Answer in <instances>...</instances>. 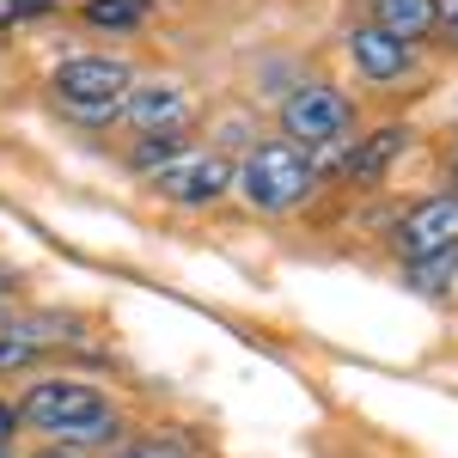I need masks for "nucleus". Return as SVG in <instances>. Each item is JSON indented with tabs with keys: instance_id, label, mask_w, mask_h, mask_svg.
I'll use <instances>...</instances> for the list:
<instances>
[{
	"instance_id": "nucleus-1",
	"label": "nucleus",
	"mask_w": 458,
	"mask_h": 458,
	"mask_svg": "<svg viewBox=\"0 0 458 458\" xmlns=\"http://www.w3.org/2000/svg\"><path fill=\"white\" fill-rule=\"evenodd\" d=\"M19 422H31L37 434H49V440L86 446V440H110V434H116V410L105 403V391H92V386H73V379H43V386L25 391Z\"/></svg>"
},
{
	"instance_id": "nucleus-8",
	"label": "nucleus",
	"mask_w": 458,
	"mask_h": 458,
	"mask_svg": "<svg viewBox=\"0 0 458 458\" xmlns=\"http://www.w3.org/2000/svg\"><path fill=\"white\" fill-rule=\"evenodd\" d=\"M349 55L354 68L367 73V80H403V68H410V43H397V37H386L379 25H360V31H349Z\"/></svg>"
},
{
	"instance_id": "nucleus-5",
	"label": "nucleus",
	"mask_w": 458,
	"mask_h": 458,
	"mask_svg": "<svg viewBox=\"0 0 458 458\" xmlns=\"http://www.w3.org/2000/svg\"><path fill=\"white\" fill-rule=\"evenodd\" d=\"M397 245H403L410 263L434 257V250H458V196H434L422 208H410L403 226H397Z\"/></svg>"
},
{
	"instance_id": "nucleus-12",
	"label": "nucleus",
	"mask_w": 458,
	"mask_h": 458,
	"mask_svg": "<svg viewBox=\"0 0 458 458\" xmlns=\"http://www.w3.org/2000/svg\"><path fill=\"white\" fill-rule=\"evenodd\" d=\"M43 343H49V330H37V324H0V367H25Z\"/></svg>"
},
{
	"instance_id": "nucleus-15",
	"label": "nucleus",
	"mask_w": 458,
	"mask_h": 458,
	"mask_svg": "<svg viewBox=\"0 0 458 458\" xmlns=\"http://www.w3.org/2000/svg\"><path fill=\"white\" fill-rule=\"evenodd\" d=\"M13 428H19V410H13V403H0V446L13 440Z\"/></svg>"
},
{
	"instance_id": "nucleus-6",
	"label": "nucleus",
	"mask_w": 458,
	"mask_h": 458,
	"mask_svg": "<svg viewBox=\"0 0 458 458\" xmlns=\"http://www.w3.org/2000/svg\"><path fill=\"white\" fill-rule=\"evenodd\" d=\"M123 116L141 129V135H159V129H183L190 123V92L177 80H141L123 92Z\"/></svg>"
},
{
	"instance_id": "nucleus-11",
	"label": "nucleus",
	"mask_w": 458,
	"mask_h": 458,
	"mask_svg": "<svg viewBox=\"0 0 458 458\" xmlns=\"http://www.w3.org/2000/svg\"><path fill=\"white\" fill-rule=\"evenodd\" d=\"M153 13V0H86V25L98 31H129Z\"/></svg>"
},
{
	"instance_id": "nucleus-18",
	"label": "nucleus",
	"mask_w": 458,
	"mask_h": 458,
	"mask_svg": "<svg viewBox=\"0 0 458 458\" xmlns=\"http://www.w3.org/2000/svg\"><path fill=\"white\" fill-rule=\"evenodd\" d=\"M6 19H13V0H0V25H6Z\"/></svg>"
},
{
	"instance_id": "nucleus-3",
	"label": "nucleus",
	"mask_w": 458,
	"mask_h": 458,
	"mask_svg": "<svg viewBox=\"0 0 458 458\" xmlns=\"http://www.w3.org/2000/svg\"><path fill=\"white\" fill-rule=\"evenodd\" d=\"M49 86H55L62 110H73L80 123H105V116L123 110V92L135 86V73L123 62H110V55H73V62L55 68Z\"/></svg>"
},
{
	"instance_id": "nucleus-7",
	"label": "nucleus",
	"mask_w": 458,
	"mask_h": 458,
	"mask_svg": "<svg viewBox=\"0 0 458 458\" xmlns=\"http://www.w3.org/2000/svg\"><path fill=\"white\" fill-rule=\"evenodd\" d=\"M153 183H159V196H172V202H214V196L233 183V172H226L220 153H183V159H172Z\"/></svg>"
},
{
	"instance_id": "nucleus-10",
	"label": "nucleus",
	"mask_w": 458,
	"mask_h": 458,
	"mask_svg": "<svg viewBox=\"0 0 458 458\" xmlns=\"http://www.w3.org/2000/svg\"><path fill=\"white\" fill-rule=\"evenodd\" d=\"M403 147H410V129H397V123H391V129H379V135H367V147L349 159V172L354 177H379L391 159L403 153Z\"/></svg>"
},
{
	"instance_id": "nucleus-4",
	"label": "nucleus",
	"mask_w": 458,
	"mask_h": 458,
	"mask_svg": "<svg viewBox=\"0 0 458 458\" xmlns=\"http://www.w3.org/2000/svg\"><path fill=\"white\" fill-rule=\"evenodd\" d=\"M282 129L293 135L287 147H343L354 129V105L336 92V86H300L282 105Z\"/></svg>"
},
{
	"instance_id": "nucleus-2",
	"label": "nucleus",
	"mask_w": 458,
	"mask_h": 458,
	"mask_svg": "<svg viewBox=\"0 0 458 458\" xmlns=\"http://www.w3.org/2000/svg\"><path fill=\"white\" fill-rule=\"evenodd\" d=\"M318 183V165L287 141H269V147H250V159L239 165V190H245L250 208L263 214H282L293 202H306Z\"/></svg>"
},
{
	"instance_id": "nucleus-9",
	"label": "nucleus",
	"mask_w": 458,
	"mask_h": 458,
	"mask_svg": "<svg viewBox=\"0 0 458 458\" xmlns=\"http://www.w3.org/2000/svg\"><path fill=\"white\" fill-rule=\"evenodd\" d=\"M440 25V0H379V31L397 43H416Z\"/></svg>"
},
{
	"instance_id": "nucleus-14",
	"label": "nucleus",
	"mask_w": 458,
	"mask_h": 458,
	"mask_svg": "<svg viewBox=\"0 0 458 458\" xmlns=\"http://www.w3.org/2000/svg\"><path fill=\"white\" fill-rule=\"evenodd\" d=\"M458 269V250H434V257H416L410 263V287H422V293H434V287H446Z\"/></svg>"
},
{
	"instance_id": "nucleus-17",
	"label": "nucleus",
	"mask_w": 458,
	"mask_h": 458,
	"mask_svg": "<svg viewBox=\"0 0 458 458\" xmlns=\"http://www.w3.org/2000/svg\"><path fill=\"white\" fill-rule=\"evenodd\" d=\"M440 13H446V19H453V31H458V0H446V6H440Z\"/></svg>"
},
{
	"instance_id": "nucleus-13",
	"label": "nucleus",
	"mask_w": 458,
	"mask_h": 458,
	"mask_svg": "<svg viewBox=\"0 0 458 458\" xmlns=\"http://www.w3.org/2000/svg\"><path fill=\"white\" fill-rule=\"evenodd\" d=\"M172 159H183V129H159V135H141L135 141V165L141 172H153V165L165 172Z\"/></svg>"
},
{
	"instance_id": "nucleus-16",
	"label": "nucleus",
	"mask_w": 458,
	"mask_h": 458,
	"mask_svg": "<svg viewBox=\"0 0 458 458\" xmlns=\"http://www.w3.org/2000/svg\"><path fill=\"white\" fill-rule=\"evenodd\" d=\"M116 458H165L159 446H129V453H116Z\"/></svg>"
}]
</instances>
